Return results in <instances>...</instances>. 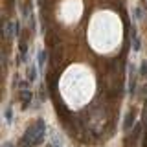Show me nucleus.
Wrapping results in <instances>:
<instances>
[{
	"instance_id": "obj_1",
	"label": "nucleus",
	"mask_w": 147,
	"mask_h": 147,
	"mask_svg": "<svg viewBox=\"0 0 147 147\" xmlns=\"http://www.w3.org/2000/svg\"><path fill=\"white\" fill-rule=\"evenodd\" d=\"M20 98H22V103H24V107H28L30 105V101H31V92L28 90V88H24L20 92Z\"/></svg>"
},
{
	"instance_id": "obj_2",
	"label": "nucleus",
	"mask_w": 147,
	"mask_h": 147,
	"mask_svg": "<svg viewBox=\"0 0 147 147\" xmlns=\"http://www.w3.org/2000/svg\"><path fill=\"white\" fill-rule=\"evenodd\" d=\"M132 123H134V118H132V116H127V119H125V125H123V131H129V129L132 127Z\"/></svg>"
}]
</instances>
